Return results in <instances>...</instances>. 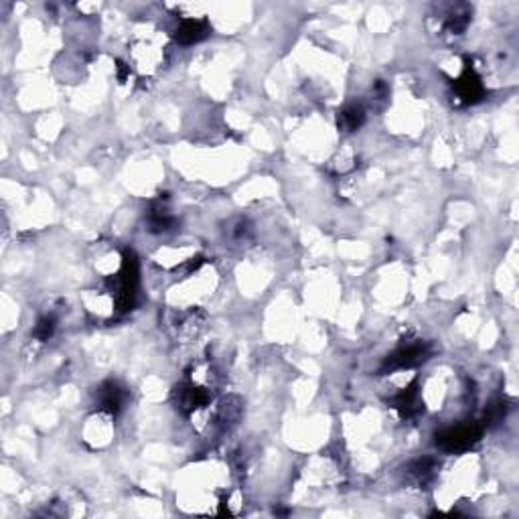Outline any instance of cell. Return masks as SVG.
Instances as JSON below:
<instances>
[{
  "label": "cell",
  "mask_w": 519,
  "mask_h": 519,
  "mask_svg": "<svg viewBox=\"0 0 519 519\" xmlns=\"http://www.w3.org/2000/svg\"><path fill=\"white\" fill-rule=\"evenodd\" d=\"M363 120H366L363 108L361 106H349L339 114V126L343 130H347V132H353V130H357L363 124Z\"/></svg>",
  "instance_id": "cell-10"
},
{
  "label": "cell",
  "mask_w": 519,
  "mask_h": 519,
  "mask_svg": "<svg viewBox=\"0 0 519 519\" xmlns=\"http://www.w3.org/2000/svg\"><path fill=\"white\" fill-rule=\"evenodd\" d=\"M53 331H55V318L43 317L37 323V327H35V337H37L39 341H47L51 335H53Z\"/></svg>",
  "instance_id": "cell-12"
},
{
  "label": "cell",
  "mask_w": 519,
  "mask_h": 519,
  "mask_svg": "<svg viewBox=\"0 0 519 519\" xmlns=\"http://www.w3.org/2000/svg\"><path fill=\"white\" fill-rule=\"evenodd\" d=\"M148 226L152 231H166L173 226V217L168 213V209L163 205H154L148 213Z\"/></svg>",
  "instance_id": "cell-11"
},
{
  "label": "cell",
  "mask_w": 519,
  "mask_h": 519,
  "mask_svg": "<svg viewBox=\"0 0 519 519\" xmlns=\"http://www.w3.org/2000/svg\"><path fill=\"white\" fill-rule=\"evenodd\" d=\"M503 416H505V404H493L489 408V420H493V424Z\"/></svg>",
  "instance_id": "cell-13"
},
{
  "label": "cell",
  "mask_w": 519,
  "mask_h": 519,
  "mask_svg": "<svg viewBox=\"0 0 519 519\" xmlns=\"http://www.w3.org/2000/svg\"><path fill=\"white\" fill-rule=\"evenodd\" d=\"M456 94L465 104H477L485 96V88L481 84V77L477 76L473 69H467L463 76L456 79Z\"/></svg>",
  "instance_id": "cell-4"
},
{
  "label": "cell",
  "mask_w": 519,
  "mask_h": 519,
  "mask_svg": "<svg viewBox=\"0 0 519 519\" xmlns=\"http://www.w3.org/2000/svg\"><path fill=\"white\" fill-rule=\"evenodd\" d=\"M126 74H128L126 65L122 64V61H118V77H120V79H124V77H126Z\"/></svg>",
  "instance_id": "cell-14"
},
{
  "label": "cell",
  "mask_w": 519,
  "mask_h": 519,
  "mask_svg": "<svg viewBox=\"0 0 519 519\" xmlns=\"http://www.w3.org/2000/svg\"><path fill=\"white\" fill-rule=\"evenodd\" d=\"M207 33H209V29H207L205 21H199V19H185L175 29V39H177L178 43H183V45H193V43H199L201 39L207 37Z\"/></svg>",
  "instance_id": "cell-6"
},
{
  "label": "cell",
  "mask_w": 519,
  "mask_h": 519,
  "mask_svg": "<svg viewBox=\"0 0 519 519\" xmlns=\"http://www.w3.org/2000/svg\"><path fill=\"white\" fill-rule=\"evenodd\" d=\"M393 408L402 414V418H410L414 416L416 412L420 410V395H418V386L412 383L404 388L402 392L395 395L393 400Z\"/></svg>",
  "instance_id": "cell-7"
},
{
  "label": "cell",
  "mask_w": 519,
  "mask_h": 519,
  "mask_svg": "<svg viewBox=\"0 0 519 519\" xmlns=\"http://www.w3.org/2000/svg\"><path fill=\"white\" fill-rule=\"evenodd\" d=\"M178 390V405L181 410L185 412H193L197 408H201L209 402V393L201 390V388H195V386H181Z\"/></svg>",
  "instance_id": "cell-8"
},
{
  "label": "cell",
  "mask_w": 519,
  "mask_h": 519,
  "mask_svg": "<svg viewBox=\"0 0 519 519\" xmlns=\"http://www.w3.org/2000/svg\"><path fill=\"white\" fill-rule=\"evenodd\" d=\"M136 286H138V260H136V253L126 250L120 274L116 276V308L120 313H126L134 306Z\"/></svg>",
  "instance_id": "cell-1"
},
{
  "label": "cell",
  "mask_w": 519,
  "mask_h": 519,
  "mask_svg": "<svg viewBox=\"0 0 519 519\" xmlns=\"http://www.w3.org/2000/svg\"><path fill=\"white\" fill-rule=\"evenodd\" d=\"M483 428L475 422L469 424H456L450 428H444L443 432L436 434V446L443 448L446 453H458V450H467L469 446L477 443L481 438Z\"/></svg>",
  "instance_id": "cell-2"
},
{
  "label": "cell",
  "mask_w": 519,
  "mask_h": 519,
  "mask_svg": "<svg viewBox=\"0 0 519 519\" xmlns=\"http://www.w3.org/2000/svg\"><path fill=\"white\" fill-rule=\"evenodd\" d=\"M432 349L428 343H408V345H402L398 347L392 355L386 357L383 366H381V371L388 373V371H395V369H408V368H416L420 363H424L428 357H430Z\"/></svg>",
  "instance_id": "cell-3"
},
{
  "label": "cell",
  "mask_w": 519,
  "mask_h": 519,
  "mask_svg": "<svg viewBox=\"0 0 519 519\" xmlns=\"http://www.w3.org/2000/svg\"><path fill=\"white\" fill-rule=\"evenodd\" d=\"M98 398H100V410L108 412L110 416H116L124 405L126 392L116 381H106L98 390Z\"/></svg>",
  "instance_id": "cell-5"
},
{
  "label": "cell",
  "mask_w": 519,
  "mask_h": 519,
  "mask_svg": "<svg viewBox=\"0 0 519 519\" xmlns=\"http://www.w3.org/2000/svg\"><path fill=\"white\" fill-rule=\"evenodd\" d=\"M434 469H436V463L432 458H428V456H424V458H418V460H412L405 467V477H408V481L416 483V485H424V483L430 481Z\"/></svg>",
  "instance_id": "cell-9"
}]
</instances>
